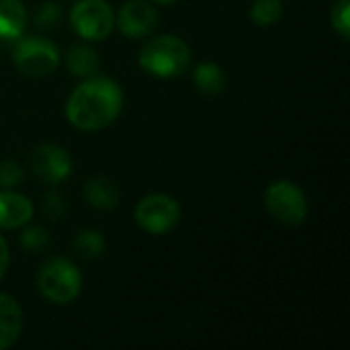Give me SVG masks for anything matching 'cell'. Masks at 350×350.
<instances>
[{
    "instance_id": "6da1fadb",
    "label": "cell",
    "mask_w": 350,
    "mask_h": 350,
    "mask_svg": "<svg viewBox=\"0 0 350 350\" xmlns=\"http://www.w3.org/2000/svg\"><path fill=\"white\" fill-rule=\"evenodd\" d=\"M123 109L121 86L107 76H90L70 94L66 103L68 121L82 131L109 127Z\"/></svg>"
},
{
    "instance_id": "7a4b0ae2",
    "label": "cell",
    "mask_w": 350,
    "mask_h": 350,
    "mask_svg": "<svg viewBox=\"0 0 350 350\" xmlns=\"http://www.w3.org/2000/svg\"><path fill=\"white\" fill-rule=\"evenodd\" d=\"M191 64V47L176 35H158L144 43L139 66L156 78H176Z\"/></svg>"
},
{
    "instance_id": "3957f363",
    "label": "cell",
    "mask_w": 350,
    "mask_h": 350,
    "mask_svg": "<svg viewBox=\"0 0 350 350\" xmlns=\"http://www.w3.org/2000/svg\"><path fill=\"white\" fill-rule=\"evenodd\" d=\"M37 287L47 301L66 306L78 297L82 289V275L70 260L59 256L49 258L39 269Z\"/></svg>"
},
{
    "instance_id": "277c9868",
    "label": "cell",
    "mask_w": 350,
    "mask_h": 350,
    "mask_svg": "<svg viewBox=\"0 0 350 350\" xmlns=\"http://www.w3.org/2000/svg\"><path fill=\"white\" fill-rule=\"evenodd\" d=\"M267 211L285 226H299L308 217L306 193L291 180H277L265 193Z\"/></svg>"
},
{
    "instance_id": "5b68a950",
    "label": "cell",
    "mask_w": 350,
    "mask_h": 350,
    "mask_svg": "<svg viewBox=\"0 0 350 350\" xmlns=\"http://www.w3.org/2000/svg\"><path fill=\"white\" fill-rule=\"evenodd\" d=\"M14 66L33 78L51 74L59 64V49L43 37H23L14 43L12 49Z\"/></svg>"
},
{
    "instance_id": "8992f818",
    "label": "cell",
    "mask_w": 350,
    "mask_h": 350,
    "mask_svg": "<svg viewBox=\"0 0 350 350\" xmlns=\"http://www.w3.org/2000/svg\"><path fill=\"white\" fill-rule=\"evenodd\" d=\"M72 29L86 41H103L115 25L113 8L107 0H78L70 14Z\"/></svg>"
},
{
    "instance_id": "52a82bcc",
    "label": "cell",
    "mask_w": 350,
    "mask_h": 350,
    "mask_svg": "<svg viewBox=\"0 0 350 350\" xmlns=\"http://www.w3.org/2000/svg\"><path fill=\"white\" fill-rule=\"evenodd\" d=\"M133 217L142 230L150 234H166L178 224L180 207L168 195H148L137 203Z\"/></svg>"
},
{
    "instance_id": "ba28073f",
    "label": "cell",
    "mask_w": 350,
    "mask_h": 350,
    "mask_svg": "<svg viewBox=\"0 0 350 350\" xmlns=\"http://www.w3.org/2000/svg\"><path fill=\"white\" fill-rule=\"evenodd\" d=\"M29 166L43 183L57 185L72 174V158L57 144H41L31 152Z\"/></svg>"
},
{
    "instance_id": "9c48e42d",
    "label": "cell",
    "mask_w": 350,
    "mask_h": 350,
    "mask_svg": "<svg viewBox=\"0 0 350 350\" xmlns=\"http://www.w3.org/2000/svg\"><path fill=\"white\" fill-rule=\"evenodd\" d=\"M119 31L129 39H142L158 27V10L144 0H127L117 14Z\"/></svg>"
},
{
    "instance_id": "30bf717a",
    "label": "cell",
    "mask_w": 350,
    "mask_h": 350,
    "mask_svg": "<svg viewBox=\"0 0 350 350\" xmlns=\"http://www.w3.org/2000/svg\"><path fill=\"white\" fill-rule=\"evenodd\" d=\"M33 217V203L29 197L4 189L0 191V228L2 230H16L29 224Z\"/></svg>"
},
{
    "instance_id": "8fae6325",
    "label": "cell",
    "mask_w": 350,
    "mask_h": 350,
    "mask_svg": "<svg viewBox=\"0 0 350 350\" xmlns=\"http://www.w3.org/2000/svg\"><path fill=\"white\" fill-rule=\"evenodd\" d=\"M23 330V312L14 297L0 293V350L10 349Z\"/></svg>"
},
{
    "instance_id": "7c38bea8",
    "label": "cell",
    "mask_w": 350,
    "mask_h": 350,
    "mask_svg": "<svg viewBox=\"0 0 350 350\" xmlns=\"http://www.w3.org/2000/svg\"><path fill=\"white\" fill-rule=\"evenodd\" d=\"M84 199L98 211H111L119 203V189L107 176H92L84 185Z\"/></svg>"
},
{
    "instance_id": "4fadbf2b",
    "label": "cell",
    "mask_w": 350,
    "mask_h": 350,
    "mask_svg": "<svg viewBox=\"0 0 350 350\" xmlns=\"http://www.w3.org/2000/svg\"><path fill=\"white\" fill-rule=\"evenodd\" d=\"M27 23V10L21 0H0V39H18Z\"/></svg>"
},
{
    "instance_id": "5bb4252c",
    "label": "cell",
    "mask_w": 350,
    "mask_h": 350,
    "mask_svg": "<svg viewBox=\"0 0 350 350\" xmlns=\"http://www.w3.org/2000/svg\"><path fill=\"white\" fill-rule=\"evenodd\" d=\"M68 70L78 78H90L98 72V53L90 45H74L66 53Z\"/></svg>"
},
{
    "instance_id": "9a60e30c",
    "label": "cell",
    "mask_w": 350,
    "mask_h": 350,
    "mask_svg": "<svg viewBox=\"0 0 350 350\" xmlns=\"http://www.w3.org/2000/svg\"><path fill=\"white\" fill-rule=\"evenodd\" d=\"M193 82H195V86H197V90L201 94L215 96V94H219V92L226 90L228 78H226V72L217 64L205 62V64H199L195 68Z\"/></svg>"
},
{
    "instance_id": "2e32d148",
    "label": "cell",
    "mask_w": 350,
    "mask_h": 350,
    "mask_svg": "<svg viewBox=\"0 0 350 350\" xmlns=\"http://www.w3.org/2000/svg\"><path fill=\"white\" fill-rule=\"evenodd\" d=\"M107 248V242L103 238L100 232L96 230H82L76 240H74V250L78 256L86 258V260H92V258H98Z\"/></svg>"
},
{
    "instance_id": "e0dca14e",
    "label": "cell",
    "mask_w": 350,
    "mask_h": 350,
    "mask_svg": "<svg viewBox=\"0 0 350 350\" xmlns=\"http://www.w3.org/2000/svg\"><path fill=\"white\" fill-rule=\"evenodd\" d=\"M283 16V2L281 0H254L250 8V18L258 27H271L279 23Z\"/></svg>"
},
{
    "instance_id": "ac0fdd59",
    "label": "cell",
    "mask_w": 350,
    "mask_h": 350,
    "mask_svg": "<svg viewBox=\"0 0 350 350\" xmlns=\"http://www.w3.org/2000/svg\"><path fill=\"white\" fill-rule=\"evenodd\" d=\"M330 21L334 31L340 35V39L349 41L350 39V0H336L332 4Z\"/></svg>"
},
{
    "instance_id": "d6986e66",
    "label": "cell",
    "mask_w": 350,
    "mask_h": 350,
    "mask_svg": "<svg viewBox=\"0 0 350 350\" xmlns=\"http://www.w3.org/2000/svg\"><path fill=\"white\" fill-rule=\"evenodd\" d=\"M64 18V10L59 4L55 2H45L37 8L35 16H33V23L37 29H53L62 23Z\"/></svg>"
},
{
    "instance_id": "ffe728a7",
    "label": "cell",
    "mask_w": 350,
    "mask_h": 350,
    "mask_svg": "<svg viewBox=\"0 0 350 350\" xmlns=\"http://www.w3.org/2000/svg\"><path fill=\"white\" fill-rule=\"evenodd\" d=\"M18 242H21V246L27 248L29 252H39V250L47 248V244H49V234H47L43 228H39V226H31V228H25V230H23Z\"/></svg>"
},
{
    "instance_id": "44dd1931",
    "label": "cell",
    "mask_w": 350,
    "mask_h": 350,
    "mask_svg": "<svg viewBox=\"0 0 350 350\" xmlns=\"http://www.w3.org/2000/svg\"><path fill=\"white\" fill-rule=\"evenodd\" d=\"M25 178L23 166L14 160H4L0 162V187L2 189H12Z\"/></svg>"
},
{
    "instance_id": "7402d4cb",
    "label": "cell",
    "mask_w": 350,
    "mask_h": 350,
    "mask_svg": "<svg viewBox=\"0 0 350 350\" xmlns=\"http://www.w3.org/2000/svg\"><path fill=\"white\" fill-rule=\"evenodd\" d=\"M68 207H66V199L57 193V191H51L45 195L43 199V213L49 217V219H62L66 215Z\"/></svg>"
},
{
    "instance_id": "603a6c76",
    "label": "cell",
    "mask_w": 350,
    "mask_h": 350,
    "mask_svg": "<svg viewBox=\"0 0 350 350\" xmlns=\"http://www.w3.org/2000/svg\"><path fill=\"white\" fill-rule=\"evenodd\" d=\"M8 262H10V254H8V244L4 242V238L0 236V279L6 275V269H8Z\"/></svg>"
},
{
    "instance_id": "cb8c5ba5",
    "label": "cell",
    "mask_w": 350,
    "mask_h": 350,
    "mask_svg": "<svg viewBox=\"0 0 350 350\" xmlns=\"http://www.w3.org/2000/svg\"><path fill=\"white\" fill-rule=\"evenodd\" d=\"M152 2H156V4H170V2H176V0H152Z\"/></svg>"
}]
</instances>
